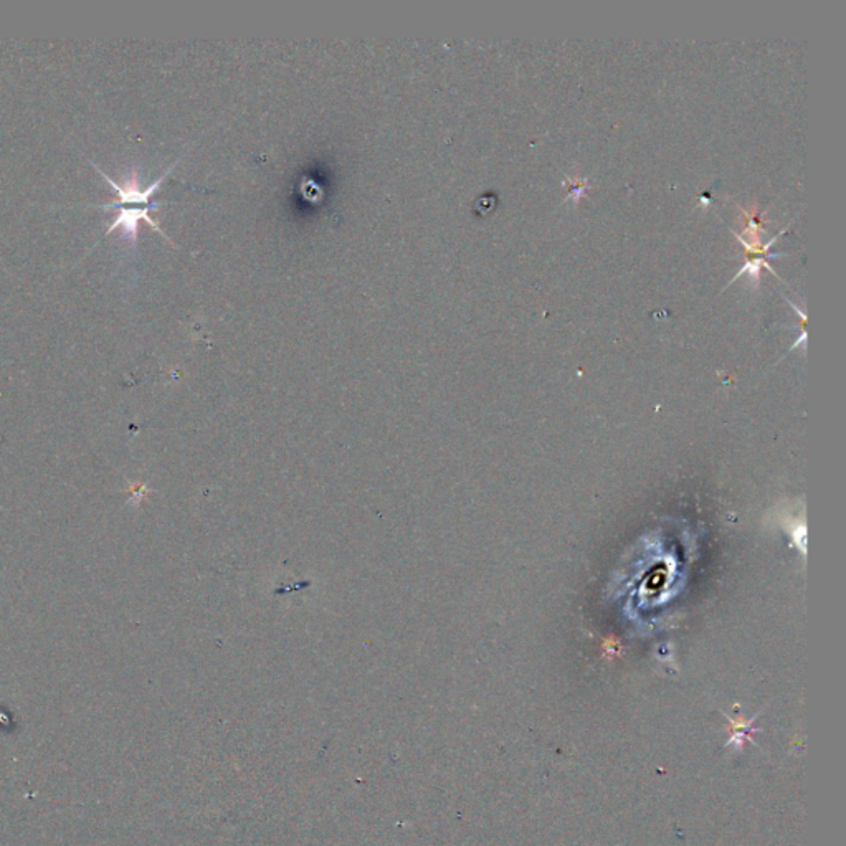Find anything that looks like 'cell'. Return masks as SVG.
Masks as SVG:
<instances>
[{
	"label": "cell",
	"mask_w": 846,
	"mask_h": 846,
	"mask_svg": "<svg viewBox=\"0 0 846 846\" xmlns=\"http://www.w3.org/2000/svg\"><path fill=\"white\" fill-rule=\"evenodd\" d=\"M174 166L175 164H172L169 169L164 172L161 177H157V179L154 180L150 185H148L146 189L139 187V180H137L136 172L130 177V179H126V182L124 184H118V182H114L111 177L106 175L103 171L98 169L100 174L106 179V182H109V185L113 187L114 192L118 194L116 202L96 205V207H101V209H106V210H109V209L118 210L116 219H114L113 224L109 225V228L106 230V233H111L113 230L121 228L124 237H127L132 243H134L137 238V228H139V220H146L154 230L161 232V228L157 227L156 221L149 217V212L162 205L161 202H152V196L156 194V190L161 187L162 180L166 179V175L169 174Z\"/></svg>",
	"instance_id": "1"
},
{
	"label": "cell",
	"mask_w": 846,
	"mask_h": 846,
	"mask_svg": "<svg viewBox=\"0 0 846 846\" xmlns=\"http://www.w3.org/2000/svg\"><path fill=\"white\" fill-rule=\"evenodd\" d=\"M587 179H577V182L572 184V192L569 194V201L577 203L583 197V190L587 187Z\"/></svg>",
	"instance_id": "2"
},
{
	"label": "cell",
	"mask_w": 846,
	"mask_h": 846,
	"mask_svg": "<svg viewBox=\"0 0 846 846\" xmlns=\"http://www.w3.org/2000/svg\"><path fill=\"white\" fill-rule=\"evenodd\" d=\"M618 641L613 640V638H610V640L604 641V653H606V657H613V655L618 653Z\"/></svg>",
	"instance_id": "3"
}]
</instances>
